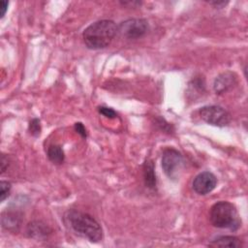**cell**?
<instances>
[{"label":"cell","instance_id":"15","mask_svg":"<svg viewBox=\"0 0 248 248\" xmlns=\"http://www.w3.org/2000/svg\"><path fill=\"white\" fill-rule=\"evenodd\" d=\"M12 185L8 181L2 180L0 182V202H4L10 195Z\"/></svg>","mask_w":248,"mask_h":248},{"label":"cell","instance_id":"20","mask_svg":"<svg viewBox=\"0 0 248 248\" xmlns=\"http://www.w3.org/2000/svg\"><path fill=\"white\" fill-rule=\"evenodd\" d=\"M8 6H9V2L2 0L0 3V8H1V17H3L6 15V12L8 10Z\"/></svg>","mask_w":248,"mask_h":248},{"label":"cell","instance_id":"12","mask_svg":"<svg viewBox=\"0 0 248 248\" xmlns=\"http://www.w3.org/2000/svg\"><path fill=\"white\" fill-rule=\"evenodd\" d=\"M210 247H228V248H239L242 246L241 240L233 235H221L208 243Z\"/></svg>","mask_w":248,"mask_h":248},{"label":"cell","instance_id":"10","mask_svg":"<svg viewBox=\"0 0 248 248\" xmlns=\"http://www.w3.org/2000/svg\"><path fill=\"white\" fill-rule=\"evenodd\" d=\"M1 224L3 229L12 232H17L22 224V214L18 211L6 210L2 213Z\"/></svg>","mask_w":248,"mask_h":248},{"label":"cell","instance_id":"3","mask_svg":"<svg viewBox=\"0 0 248 248\" xmlns=\"http://www.w3.org/2000/svg\"><path fill=\"white\" fill-rule=\"evenodd\" d=\"M211 224L219 229L235 232L241 227V218L234 204L226 201L214 203L209 210Z\"/></svg>","mask_w":248,"mask_h":248},{"label":"cell","instance_id":"13","mask_svg":"<svg viewBox=\"0 0 248 248\" xmlns=\"http://www.w3.org/2000/svg\"><path fill=\"white\" fill-rule=\"evenodd\" d=\"M46 155L49 161L55 165H61L65 160V154H64L63 148L59 144L49 145L46 151Z\"/></svg>","mask_w":248,"mask_h":248},{"label":"cell","instance_id":"19","mask_svg":"<svg viewBox=\"0 0 248 248\" xmlns=\"http://www.w3.org/2000/svg\"><path fill=\"white\" fill-rule=\"evenodd\" d=\"M208 3L216 8H224L226 5L229 4V1H208Z\"/></svg>","mask_w":248,"mask_h":248},{"label":"cell","instance_id":"18","mask_svg":"<svg viewBox=\"0 0 248 248\" xmlns=\"http://www.w3.org/2000/svg\"><path fill=\"white\" fill-rule=\"evenodd\" d=\"M8 168V157L5 154H2L1 157V173H4Z\"/></svg>","mask_w":248,"mask_h":248},{"label":"cell","instance_id":"14","mask_svg":"<svg viewBox=\"0 0 248 248\" xmlns=\"http://www.w3.org/2000/svg\"><path fill=\"white\" fill-rule=\"evenodd\" d=\"M28 130L29 133L33 136V137H39L41 135V131H42V126H41V121L38 118H33L30 122H29V126H28Z\"/></svg>","mask_w":248,"mask_h":248},{"label":"cell","instance_id":"8","mask_svg":"<svg viewBox=\"0 0 248 248\" xmlns=\"http://www.w3.org/2000/svg\"><path fill=\"white\" fill-rule=\"evenodd\" d=\"M237 82V77L232 72H224L220 74L218 77H216L214 83H213V89L216 94H223L232 89Z\"/></svg>","mask_w":248,"mask_h":248},{"label":"cell","instance_id":"6","mask_svg":"<svg viewBox=\"0 0 248 248\" xmlns=\"http://www.w3.org/2000/svg\"><path fill=\"white\" fill-rule=\"evenodd\" d=\"M198 112L204 122L217 127L228 126L232 120L231 114L224 108L216 105L202 107Z\"/></svg>","mask_w":248,"mask_h":248},{"label":"cell","instance_id":"2","mask_svg":"<svg viewBox=\"0 0 248 248\" xmlns=\"http://www.w3.org/2000/svg\"><path fill=\"white\" fill-rule=\"evenodd\" d=\"M117 34V25L113 20L101 19L87 26L82 38L86 46L90 49H102L110 45Z\"/></svg>","mask_w":248,"mask_h":248},{"label":"cell","instance_id":"9","mask_svg":"<svg viewBox=\"0 0 248 248\" xmlns=\"http://www.w3.org/2000/svg\"><path fill=\"white\" fill-rule=\"evenodd\" d=\"M49 226L43 221H32L26 227V234L28 237L36 240H44L51 233Z\"/></svg>","mask_w":248,"mask_h":248},{"label":"cell","instance_id":"5","mask_svg":"<svg viewBox=\"0 0 248 248\" xmlns=\"http://www.w3.org/2000/svg\"><path fill=\"white\" fill-rule=\"evenodd\" d=\"M148 22L144 18H129L117 25V33L128 40H137L143 37L148 31Z\"/></svg>","mask_w":248,"mask_h":248},{"label":"cell","instance_id":"7","mask_svg":"<svg viewBox=\"0 0 248 248\" xmlns=\"http://www.w3.org/2000/svg\"><path fill=\"white\" fill-rule=\"evenodd\" d=\"M217 185V178L211 171H202L195 176L192 187L198 195H207L212 192Z\"/></svg>","mask_w":248,"mask_h":248},{"label":"cell","instance_id":"1","mask_svg":"<svg viewBox=\"0 0 248 248\" xmlns=\"http://www.w3.org/2000/svg\"><path fill=\"white\" fill-rule=\"evenodd\" d=\"M66 226L77 235L87 239L90 242H100L103 239L101 225L88 213L70 209L64 215Z\"/></svg>","mask_w":248,"mask_h":248},{"label":"cell","instance_id":"16","mask_svg":"<svg viewBox=\"0 0 248 248\" xmlns=\"http://www.w3.org/2000/svg\"><path fill=\"white\" fill-rule=\"evenodd\" d=\"M98 111L100 114L108 117V118H115L117 116V113L114 109H112L111 108H108V107H99L98 108Z\"/></svg>","mask_w":248,"mask_h":248},{"label":"cell","instance_id":"11","mask_svg":"<svg viewBox=\"0 0 248 248\" xmlns=\"http://www.w3.org/2000/svg\"><path fill=\"white\" fill-rule=\"evenodd\" d=\"M142 175H143V181L145 186L151 190H155L157 185V179H156L154 163L152 160L146 159L144 161L142 166Z\"/></svg>","mask_w":248,"mask_h":248},{"label":"cell","instance_id":"4","mask_svg":"<svg viewBox=\"0 0 248 248\" xmlns=\"http://www.w3.org/2000/svg\"><path fill=\"white\" fill-rule=\"evenodd\" d=\"M184 164L182 154L174 148H167L162 155V169L165 174L171 180L179 177Z\"/></svg>","mask_w":248,"mask_h":248},{"label":"cell","instance_id":"17","mask_svg":"<svg viewBox=\"0 0 248 248\" xmlns=\"http://www.w3.org/2000/svg\"><path fill=\"white\" fill-rule=\"evenodd\" d=\"M74 128L76 130V132L83 139H85L87 137V132H86V129L84 127V125L81 123V122H77L75 123L74 125Z\"/></svg>","mask_w":248,"mask_h":248}]
</instances>
